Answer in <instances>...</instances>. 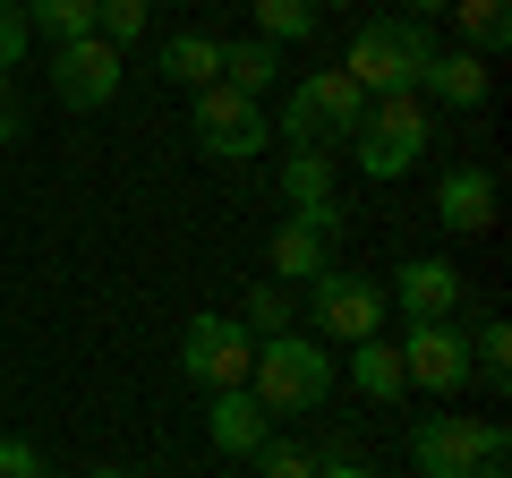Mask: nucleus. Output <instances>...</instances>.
<instances>
[{
    "label": "nucleus",
    "mask_w": 512,
    "mask_h": 478,
    "mask_svg": "<svg viewBox=\"0 0 512 478\" xmlns=\"http://www.w3.org/2000/svg\"><path fill=\"white\" fill-rule=\"evenodd\" d=\"M427 60H436V35H427L419 18H376V26H359V35H350L342 77L367 94V103H384V94H419Z\"/></svg>",
    "instance_id": "f257e3e1"
},
{
    "label": "nucleus",
    "mask_w": 512,
    "mask_h": 478,
    "mask_svg": "<svg viewBox=\"0 0 512 478\" xmlns=\"http://www.w3.org/2000/svg\"><path fill=\"white\" fill-rule=\"evenodd\" d=\"M248 393H256L265 410H325V393H333V350L316 342V333H274V342H256Z\"/></svg>",
    "instance_id": "f03ea898"
},
{
    "label": "nucleus",
    "mask_w": 512,
    "mask_h": 478,
    "mask_svg": "<svg viewBox=\"0 0 512 478\" xmlns=\"http://www.w3.org/2000/svg\"><path fill=\"white\" fill-rule=\"evenodd\" d=\"M359 120H367V94L350 86L342 69H308L291 94H282L274 137H282V146H350V137H359Z\"/></svg>",
    "instance_id": "7ed1b4c3"
},
{
    "label": "nucleus",
    "mask_w": 512,
    "mask_h": 478,
    "mask_svg": "<svg viewBox=\"0 0 512 478\" xmlns=\"http://www.w3.org/2000/svg\"><path fill=\"white\" fill-rule=\"evenodd\" d=\"M427 146H436V120H427L419 94H384V103H367L359 137H350V154H359L367 180H402Z\"/></svg>",
    "instance_id": "20e7f679"
},
{
    "label": "nucleus",
    "mask_w": 512,
    "mask_h": 478,
    "mask_svg": "<svg viewBox=\"0 0 512 478\" xmlns=\"http://www.w3.org/2000/svg\"><path fill=\"white\" fill-rule=\"evenodd\" d=\"M188 129H197V146L214 154V163H256V154L274 146L265 103H256V94H231L222 77H214L205 94H188Z\"/></svg>",
    "instance_id": "39448f33"
},
{
    "label": "nucleus",
    "mask_w": 512,
    "mask_h": 478,
    "mask_svg": "<svg viewBox=\"0 0 512 478\" xmlns=\"http://www.w3.org/2000/svg\"><path fill=\"white\" fill-rule=\"evenodd\" d=\"M410 461H419V478H470L478 461H504V419L436 410V419L410 427Z\"/></svg>",
    "instance_id": "423d86ee"
},
{
    "label": "nucleus",
    "mask_w": 512,
    "mask_h": 478,
    "mask_svg": "<svg viewBox=\"0 0 512 478\" xmlns=\"http://www.w3.org/2000/svg\"><path fill=\"white\" fill-rule=\"evenodd\" d=\"M402 376L419 393H436V402H461V385H470V333L453 325V316H402Z\"/></svg>",
    "instance_id": "0eeeda50"
},
{
    "label": "nucleus",
    "mask_w": 512,
    "mask_h": 478,
    "mask_svg": "<svg viewBox=\"0 0 512 478\" xmlns=\"http://www.w3.org/2000/svg\"><path fill=\"white\" fill-rule=\"evenodd\" d=\"M384 316H393V299H384V282H367V274H316L308 282L316 342H376Z\"/></svg>",
    "instance_id": "6e6552de"
},
{
    "label": "nucleus",
    "mask_w": 512,
    "mask_h": 478,
    "mask_svg": "<svg viewBox=\"0 0 512 478\" xmlns=\"http://www.w3.org/2000/svg\"><path fill=\"white\" fill-rule=\"evenodd\" d=\"M248 359H256V333L239 316H188V333H180V376L188 385L231 393V385H248Z\"/></svg>",
    "instance_id": "1a4fd4ad"
},
{
    "label": "nucleus",
    "mask_w": 512,
    "mask_h": 478,
    "mask_svg": "<svg viewBox=\"0 0 512 478\" xmlns=\"http://www.w3.org/2000/svg\"><path fill=\"white\" fill-rule=\"evenodd\" d=\"M282 205L299 231H316L333 248L342 231V197H333V146H282Z\"/></svg>",
    "instance_id": "9d476101"
},
{
    "label": "nucleus",
    "mask_w": 512,
    "mask_h": 478,
    "mask_svg": "<svg viewBox=\"0 0 512 478\" xmlns=\"http://www.w3.org/2000/svg\"><path fill=\"white\" fill-rule=\"evenodd\" d=\"M120 60H128V52H111L103 35L52 43V94H60L69 111H103L111 94H120Z\"/></svg>",
    "instance_id": "9b49d317"
},
{
    "label": "nucleus",
    "mask_w": 512,
    "mask_h": 478,
    "mask_svg": "<svg viewBox=\"0 0 512 478\" xmlns=\"http://www.w3.org/2000/svg\"><path fill=\"white\" fill-rule=\"evenodd\" d=\"M436 222L453 239H478L495 222V171L487 163H461V171H444L436 180Z\"/></svg>",
    "instance_id": "f8f14e48"
},
{
    "label": "nucleus",
    "mask_w": 512,
    "mask_h": 478,
    "mask_svg": "<svg viewBox=\"0 0 512 478\" xmlns=\"http://www.w3.org/2000/svg\"><path fill=\"white\" fill-rule=\"evenodd\" d=\"M384 299H393L402 316H461V265L453 257H410Z\"/></svg>",
    "instance_id": "ddd939ff"
},
{
    "label": "nucleus",
    "mask_w": 512,
    "mask_h": 478,
    "mask_svg": "<svg viewBox=\"0 0 512 478\" xmlns=\"http://www.w3.org/2000/svg\"><path fill=\"white\" fill-rule=\"evenodd\" d=\"M265 419H274V410L256 402L248 385H231V393H214V402H205V436H214V453H231V461H248L256 444L274 436Z\"/></svg>",
    "instance_id": "4468645a"
},
{
    "label": "nucleus",
    "mask_w": 512,
    "mask_h": 478,
    "mask_svg": "<svg viewBox=\"0 0 512 478\" xmlns=\"http://www.w3.org/2000/svg\"><path fill=\"white\" fill-rule=\"evenodd\" d=\"M487 60L478 52H461V43H436V60H427V77H419V94H436L444 111H478L487 103Z\"/></svg>",
    "instance_id": "2eb2a0df"
},
{
    "label": "nucleus",
    "mask_w": 512,
    "mask_h": 478,
    "mask_svg": "<svg viewBox=\"0 0 512 478\" xmlns=\"http://www.w3.org/2000/svg\"><path fill=\"white\" fill-rule=\"evenodd\" d=\"M222 86L231 94H265L282 86V43H265V35H248V43H222Z\"/></svg>",
    "instance_id": "dca6fc26"
},
{
    "label": "nucleus",
    "mask_w": 512,
    "mask_h": 478,
    "mask_svg": "<svg viewBox=\"0 0 512 478\" xmlns=\"http://www.w3.org/2000/svg\"><path fill=\"white\" fill-rule=\"evenodd\" d=\"M265 265H274V282H299V291H308L316 274H333L325 239H316V231H299V222H282V231L265 239Z\"/></svg>",
    "instance_id": "f3484780"
},
{
    "label": "nucleus",
    "mask_w": 512,
    "mask_h": 478,
    "mask_svg": "<svg viewBox=\"0 0 512 478\" xmlns=\"http://www.w3.org/2000/svg\"><path fill=\"white\" fill-rule=\"evenodd\" d=\"M350 385H359L367 402H402V393H410V376H402V350L384 342V333H376V342H350Z\"/></svg>",
    "instance_id": "a211bd4d"
},
{
    "label": "nucleus",
    "mask_w": 512,
    "mask_h": 478,
    "mask_svg": "<svg viewBox=\"0 0 512 478\" xmlns=\"http://www.w3.org/2000/svg\"><path fill=\"white\" fill-rule=\"evenodd\" d=\"M453 35H461V52L495 60L512 43V9H504V0H453Z\"/></svg>",
    "instance_id": "6ab92c4d"
},
{
    "label": "nucleus",
    "mask_w": 512,
    "mask_h": 478,
    "mask_svg": "<svg viewBox=\"0 0 512 478\" xmlns=\"http://www.w3.org/2000/svg\"><path fill=\"white\" fill-rule=\"evenodd\" d=\"M163 77H171V86H188V94H205L222 77V43L214 35H171L163 43Z\"/></svg>",
    "instance_id": "aec40b11"
},
{
    "label": "nucleus",
    "mask_w": 512,
    "mask_h": 478,
    "mask_svg": "<svg viewBox=\"0 0 512 478\" xmlns=\"http://www.w3.org/2000/svg\"><path fill=\"white\" fill-rule=\"evenodd\" d=\"M18 9H26V35H43V43L94 35V0H18Z\"/></svg>",
    "instance_id": "412c9836"
},
{
    "label": "nucleus",
    "mask_w": 512,
    "mask_h": 478,
    "mask_svg": "<svg viewBox=\"0 0 512 478\" xmlns=\"http://www.w3.org/2000/svg\"><path fill=\"white\" fill-rule=\"evenodd\" d=\"M248 9H256V35H265V43H308L316 26H325L316 0H248Z\"/></svg>",
    "instance_id": "4be33fe9"
},
{
    "label": "nucleus",
    "mask_w": 512,
    "mask_h": 478,
    "mask_svg": "<svg viewBox=\"0 0 512 478\" xmlns=\"http://www.w3.org/2000/svg\"><path fill=\"white\" fill-rule=\"evenodd\" d=\"M239 325L256 333V342H274V333H299V308H291V282H256L248 308H239Z\"/></svg>",
    "instance_id": "5701e85b"
},
{
    "label": "nucleus",
    "mask_w": 512,
    "mask_h": 478,
    "mask_svg": "<svg viewBox=\"0 0 512 478\" xmlns=\"http://www.w3.org/2000/svg\"><path fill=\"white\" fill-rule=\"evenodd\" d=\"M470 376H478L487 393H504V385H512V325H504V316L470 333Z\"/></svg>",
    "instance_id": "b1692460"
},
{
    "label": "nucleus",
    "mask_w": 512,
    "mask_h": 478,
    "mask_svg": "<svg viewBox=\"0 0 512 478\" xmlns=\"http://www.w3.org/2000/svg\"><path fill=\"white\" fill-rule=\"evenodd\" d=\"M146 18H154L146 0H94V35H103L111 52H128V43L146 35Z\"/></svg>",
    "instance_id": "393cba45"
},
{
    "label": "nucleus",
    "mask_w": 512,
    "mask_h": 478,
    "mask_svg": "<svg viewBox=\"0 0 512 478\" xmlns=\"http://www.w3.org/2000/svg\"><path fill=\"white\" fill-rule=\"evenodd\" d=\"M248 461H256V478H316V453H308V444H291V436H265Z\"/></svg>",
    "instance_id": "a878e982"
},
{
    "label": "nucleus",
    "mask_w": 512,
    "mask_h": 478,
    "mask_svg": "<svg viewBox=\"0 0 512 478\" xmlns=\"http://www.w3.org/2000/svg\"><path fill=\"white\" fill-rule=\"evenodd\" d=\"M26 43H35V35H26V9H18V0H0V77L26 60Z\"/></svg>",
    "instance_id": "bb28decb"
},
{
    "label": "nucleus",
    "mask_w": 512,
    "mask_h": 478,
    "mask_svg": "<svg viewBox=\"0 0 512 478\" xmlns=\"http://www.w3.org/2000/svg\"><path fill=\"white\" fill-rule=\"evenodd\" d=\"M0 478H43V453L26 436H0Z\"/></svg>",
    "instance_id": "cd10ccee"
},
{
    "label": "nucleus",
    "mask_w": 512,
    "mask_h": 478,
    "mask_svg": "<svg viewBox=\"0 0 512 478\" xmlns=\"http://www.w3.org/2000/svg\"><path fill=\"white\" fill-rule=\"evenodd\" d=\"M316 478H384L376 461H359V453H342V444H333V453H316Z\"/></svg>",
    "instance_id": "c85d7f7f"
},
{
    "label": "nucleus",
    "mask_w": 512,
    "mask_h": 478,
    "mask_svg": "<svg viewBox=\"0 0 512 478\" xmlns=\"http://www.w3.org/2000/svg\"><path fill=\"white\" fill-rule=\"evenodd\" d=\"M18 129H26V111H18V86L0 77V146H18Z\"/></svg>",
    "instance_id": "c756f323"
},
{
    "label": "nucleus",
    "mask_w": 512,
    "mask_h": 478,
    "mask_svg": "<svg viewBox=\"0 0 512 478\" xmlns=\"http://www.w3.org/2000/svg\"><path fill=\"white\" fill-rule=\"evenodd\" d=\"M444 9H453V0H402L393 18H419V26H427V18H444Z\"/></svg>",
    "instance_id": "7c9ffc66"
},
{
    "label": "nucleus",
    "mask_w": 512,
    "mask_h": 478,
    "mask_svg": "<svg viewBox=\"0 0 512 478\" xmlns=\"http://www.w3.org/2000/svg\"><path fill=\"white\" fill-rule=\"evenodd\" d=\"M86 478H137V470H120V461H103V470H86Z\"/></svg>",
    "instance_id": "2f4dec72"
},
{
    "label": "nucleus",
    "mask_w": 512,
    "mask_h": 478,
    "mask_svg": "<svg viewBox=\"0 0 512 478\" xmlns=\"http://www.w3.org/2000/svg\"><path fill=\"white\" fill-rule=\"evenodd\" d=\"M316 9H350V0H316Z\"/></svg>",
    "instance_id": "473e14b6"
},
{
    "label": "nucleus",
    "mask_w": 512,
    "mask_h": 478,
    "mask_svg": "<svg viewBox=\"0 0 512 478\" xmlns=\"http://www.w3.org/2000/svg\"><path fill=\"white\" fill-rule=\"evenodd\" d=\"M146 9H154V0H146Z\"/></svg>",
    "instance_id": "72a5a7b5"
},
{
    "label": "nucleus",
    "mask_w": 512,
    "mask_h": 478,
    "mask_svg": "<svg viewBox=\"0 0 512 478\" xmlns=\"http://www.w3.org/2000/svg\"><path fill=\"white\" fill-rule=\"evenodd\" d=\"M43 478H52V470H43Z\"/></svg>",
    "instance_id": "f704fd0d"
}]
</instances>
